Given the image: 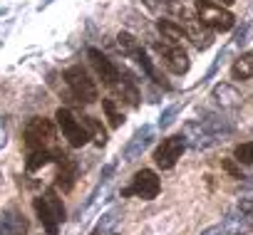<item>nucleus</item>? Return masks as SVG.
<instances>
[{
  "label": "nucleus",
  "instance_id": "obj_1",
  "mask_svg": "<svg viewBox=\"0 0 253 235\" xmlns=\"http://www.w3.org/2000/svg\"><path fill=\"white\" fill-rule=\"evenodd\" d=\"M35 213H38V218H40L47 235H57V228H60V223H65V215H67L65 205H62V198L52 188H47L45 196L35 198Z\"/></svg>",
  "mask_w": 253,
  "mask_h": 235
},
{
  "label": "nucleus",
  "instance_id": "obj_2",
  "mask_svg": "<svg viewBox=\"0 0 253 235\" xmlns=\"http://www.w3.org/2000/svg\"><path fill=\"white\" fill-rule=\"evenodd\" d=\"M194 8H196L199 20H201L209 30H216V33H228V30L236 25L233 13H231L226 5L213 3V0H196Z\"/></svg>",
  "mask_w": 253,
  "mask_h": 235
},
{
  "label": "nucleus",
  "instance_id": "obj_3",
  "mask_svg": "<svg viewBox=\"0 0 253 235\" xmlns=\"http://www.w3.org/2000/svg\"><path fill=\"white\" fill-rule=\"evenodd\" d=\"M25 146L28 151L55 149V124L45 116H33L25 124Z\"/></svg>",
  "mask_w": 253,
  "mask_h": 235
},
{
  "label": "nucleus",
  "instance_id": "obj_4",
  "mask_svg": "<svg viewBox=\"0 0 253 235\" xmlns=\"http://www.w3.org/2000/svg\"><path fill=\"white\" fill-rule=\"evenodd\" d=\"M65 82H67V87H70V92L75 94L77 101H82V104L97 101V97H99L97 84H94V79L89 77V72L82 65H75V67L65 69Z\"/></svg>",
  "mask_w": 253,
  "mask_h": 235
},
{
  "label": "nucleus",
  "instance_id": "obj_5",
  "mask_svg": "<svg viewBox=\"0 0 253 235\" xmlns=\"http://www.w3.org/2000/svg\"><path fill=\"white\" fill-rule=\"evenodd\" d=\"M55 119H57V127L62 129V136L70 141V146L80 149V146H84V144L92 139L89 132H87V127L82 124V119H77L70 109L60 106V109L55 111Z\"/></svg>",
  "mask_w": 253,
  "mask_h": 235
},
{
  "label": "nucleus",
  "instance_id": "obj_6",
  "mask_svg": "<svg viewBox=\"0 0 253 235\" xmlns=\"http://www.w3.org/2000/svg\"><path fill=\"white\" fill-rule=\"evenodd\" d=\"M154 50L159 52V57H162V62H164V67L169 69V72H174V74H186L189 72V55L184 52V47L181 45H176V42H169V40H157L154 42Z\"/></svg>",
  "mask_w": 253,
  "mask_h": 235
},
{
  "label": "nucleus",
  "instance_id": "obj_7",
  "mask_svg": "<svg viewBox=\"0 0 253 235\" xmlns=\"http://www.w3.org/2000/svg\"><path fill=\"white\" fill-rule=\"evenodd\" d=\"M159 188H162V183H159L157 173H154L152 168H142V171L134 173L132 186H126V188L122 191V198H126V196H139L142 201H152V198L159 196Z\"/></svg>",
  "mask_w": 253,
  "mask_h": 235
},
{
  "label": "nucleus",
  "instance_id": "obj_8",
  "mask_svg": "<svg viewBox=\"0 0 253 235\" xmlns=\"http://www.w3.org/2000/svg\"><path fill=\"white\" fill-rule=\"evenodd\" d=\"M184 149H186L184 136H169V139H162V144H159L157 151H154V164H157L162 171H169V168L176 166V161L181 159Z\"/></svg>",
  "mask_w": 253,
  "mask_h": 235
},
{
  "label": "nucleus",
  "instance_id": "obj_9",
  "mask_svg": "<svg viewBox=\"0 0 253 235\" xmlns=\"http://www.w3.org/2000/svg\"><path fill=\"white\" fill-rule=\"evenodd\" d=\"M87 55H89V62H92L97 77H99L109 89H119V84H122V74H119V69L112 65V60L104 57V55H102L99 50H94V47H92Z\"/></svg>",
  "mask_w": 253,
  "mask_h": 235
},
{
  "label": "nucleus",
  "instance_id": "obj_10",
  "mask_svg": "<svg viewBox=\"0 0 253 235\" xmlns=\"http://www.w3.org/2000/svg\"><path fill=\"white\" fill-rule=\"evenodd\" d=\"M157 30L162 33V37L164 40H169V42H181V40H189L186 37V30H184V25L179 23V20H169V18H162V20H157Z\"/></svg>",
  "mask_w": 253,
  "mask_h": 235
},
{
  "label": "nucleus",
  "instance_id": "obj_11",
  "mask_svg": "<svg viewBox=\"0 0 253 235\" xmlns=\"http://www.w3.org/2000/svg\"><path fill=\"white\" fill-rule=\"evenodd\" d=\"M57 164H60V171H57V188H62V191L67 193V191H72V186H75L77 164H75V159H70V156H65V159L57 161Z\"/></svg>",
  "mask_w": 253,
  "mask_h": 235
},
{
  "label": "nucleus",
  "instance_id": "obj_12",
  "mask_svg": "<svg viewBox=\"0 0 253 235\" xmlns=\"http://www.w3.org/2000/svg\"><path fill=\"white\" fill-rule=\"evenodd\" d=\"M231 77L238 79V82H246V79L253 77V55H251V52L241 55V57L233 62V67H231Z\"/></svg>",
  "mask_w": 253,
  "mask_h": 235
},
{
  "label": "nucleus",
  "instance_id": "obj_13",
  "mask_svg": "<svg viewBox=\"0 0 253 235\" xmlns=\"http://www.w3.org/2000/svg\"><path fill=\"white\" fill-rule=\"evenodd\" d=\"M82 124L87 127V132H89V136L94 139V144H97V146H104V144H107V129L94 119V116L84 114V116H82Z\"/></svg>",
  "mask_w": 253,
  "mask_h": 235
},
{
  "label": "nucleus",
  "instance_id": "obj_14",
  "mask_svg": "<svg viewBox=\"0 0 253 235\" xmlns=\"http://www.w3.org/2000/svg\"><path fill=\"white\" fill-rule=\"evenodd\" d=\"M117 45H119V50H122L124 55H129V57H137V55L142 52L139 42H137L129 33H119V35H117Z\"/></svg>",
  "mask_w": 253,
  "mask_h": 235
},
{
  "label": "nucleus",
  "instance_id": "obj_15",
  "mask_svg": "<svg viewBox=\"0 0 253 235\" xmlns=\"http://www.w3.org/2000/svg\"><path fill=\"white\" fill-rule=\"evenodd\" d=\"M102 109H104V114H107V119H109V127H112V129L122 127V122H124V114L117 109L114 99H102Z\"/></svg>",
  "mask_w": 253,
  "mask_h": 235
},
{
  "label": "nucleus",
  "instance_id": "obj_16",
  "mask_svg": "<svg viewBox=\"0 0 253 235\" xmlns=\"http://www.w3.org/2000/svg\"><path fill=\"white\" fill-rule=\"evenodd\" d=\"M233 156H236L238 164H248V166H253V141L238 144V146L233 149Z\"/></svg>",
  "mask_w": 253,
  "mask_h": 235
},
{
  "label": "nucleus",
  "instance_id": "obj_17",
  "mask_svg": "<svg viewBox=\"0 0 253 235\" xmlns=\"http://www.w3.org/2000/svg\"><path fill=\"white\" fill-rule=\"evenodd\" d=\"M147 136H149V129H144V134H139L137 136V141L126 149V156H134V154H139L142 149H144V144H147Z\"/></svg>",
  "mask_w": 253,
  "mask_h": 235
},
{
  "label": "nucleus",
  "instance_id": "obj_18",
  "mask_svg": "<svg viewBox=\"0 0 253 235\" xmlns=\"http://www.w3.org/2000/svg\"><path fill=\"white\" fill-rule=\"evenodd\" d=\"M241 210L246 213V218H248V223L253 225V201H248V198H246V201H241Z\"/></svg>",
  "mask_w": 253,
  "mask_h": 235
},
{
  "label": "nucleus",
  "instance_id": "obj_19",
  "mask_svg": "<svg viewBox=\"0 0 253 235\" xmlns=\"http://www.w3.org/2000/svg\"><path fill=\"white\" fill-rule=\"evenodd\" d=\"M223 168H226L231 176H236V178H243V176H241V171H238V166H236L231 159H226V161H223Z\"/></svg>",
  "mask_w": 253,
  "mask_h": 235
},
{
  "label": "nucleus",
  "instance_id": "obj_20",
  "mask_svg": "<svg viewBox=\"0 0 253 235\" xmlns=\"http://www.w3.org/2000/svg\"><path fill=\"white\" fill-rule=\"evenodd\" d=\"M89 235H102V225H99V228H94V230H92Z\"/></svg>",
  "mask_w": 253,
  "mask_h": 235
},
{
  "label": "nucleus",
  "instance_id": "obj_21",
  "mask_svg": "<svg viewBox=\"0 0 253 235\" xmlns=\"http://www.w3.org/2000/svg\"><path fill=\"white\" fill-rule=\"evenodd\" d=\"M221 3H223V5H231V3H236V0H221Z\"/></svg>",
  "mask_w": 253,
  "mask_h": 235
}]
</instances>
